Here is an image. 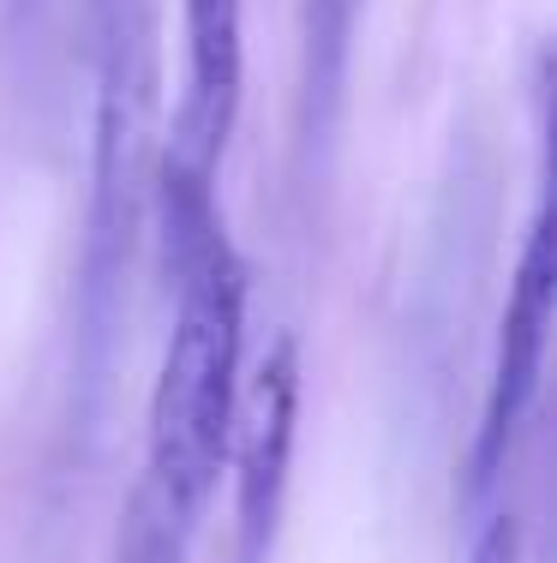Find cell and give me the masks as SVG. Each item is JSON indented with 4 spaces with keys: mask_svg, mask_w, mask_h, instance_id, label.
Masks as SVG:
<instances>
[{
    "mask_svg": "<svg viewBox=\"0 0 557 563\" xmlns=\"http://www.w3.org/2000/svg\"><path fill=\"white\" fill-rule=\"evenodd\" d=\"M552 312H557V234H552V210L539 205L534 228L522 240V258L510 276V300L498 318V354H492V378H486V408H480V432L468 450V486L474 498L498 486V474L510 467V450L522 438L527 413L539 401V378H546V347H552Z\"/></svg>",
    "mask_w": 557,
    "mask_h": 563,
    "instance_id": "3957f363",
    "label": "cell"
},
{
    "mask_svg": "<svg viewBox=\"0 0 557 563\" xmlns=\"http://www.w3.org/2000/svg\"><path fill=\"white\" fill-rule=\"evenodd\" d=\"M354 19H360V0H307V78H300V132H307V151L318 139H330V126H336Z\"/></svg>",
    "mask_w": 557,
    "mask_h": 563,
    "instance_id": "8992f818",
    "label": "cell"
},
{
    "mask_svg": "<svg viewBox=\"0 0 557 563\" xmlns=\"http://www.w3.org/2000/svg\"><path fill=\"white\" fill-rule=\"evenodd\" d=\"M294 426H300V342L276 336L270 354L252 366L234 401V540L241 563H264L282 516L288 467H294Z\"/></svg>",
    "mask_w": 557,
    "mask_h": 563,
    "instance_id": "277c9868",
    "label": "cell"
},
{
    "mask_svg": "<svg viewBox=\"0 0 557 563\" xmlns=\"http://www.w3.org/2000/svg\"><path fill=\"white\" fill-rule=\"evenodd\" d=\"M468 563H522V528H515V516H492V528L474 540Z\"/></svg>",
    "mask_w": 557,
    "mask_h": 563,
    "instance_id": "ba28073f",
    "label": "cell"
},
{
    "mask_svg": "<svg viewBox=\"0 0 557 563\" xmlns=\"http://www.w3.org/2000/svg\"><path fill=\"white\" fill-rule=\"evenodd\" d=\"M186 540H192V528H186L175 509H163L144 486H132L109 563H180L186 558Z\"/></svg>",
    "mask_w": 557,
    "mask_h": 563,
    "instance_id": "52a82bcc",
    "label": "cell"
},
{
    "mask_svg": "<svg viewBox=\"0 0 557 563\" xmlns=\"http://www.w3.org/2000/svg\"><path fill=\"white\" fill-rule=\"evenodd\" d=\"M97 24V139H90V217L78 252L73 390L78 420H97L121 347L126 271L151 205V120H156V12L151 0H90Z\"/></svg>",
    "mask_w": 557,
    "mask_h": 563,
    "instance_id": "6da1fadb",
    "label": "cell"
},
{
    "mask_svg": "<svg viewBox=\"0 0 557 563\" xmlns=\"http://www.w3.org/2000/svg\"><path fill=\"white\" fill-rule=\"evenodd\" d=\"M246 0H180L186 12V102L168 132V151L156 156V174L210 186L222 151H229L234 114L246 85V43H241Z\"/></svg>",
    "mask_w": 557,
    "mask_h": 563,
    "instance_id": "5b68a950",
    "label": "cell"
},
{
    "mask_svg": "<svg viewBox=\"0 0 557 563\" xmlns=\"http://www.w3.org/2000/svg\"><path fill=\"white\" fill-rule=\"evenodd\" d=\"M180 306L151 390V450L138 486L186 528H198L216 474L229 462L234 401H241V342H246V264L229 234H210L192 258L175 264Z\"/></svg>",
    "mask_w": 557,
    "mask_h": 563,
    "instance_id": "7a4b0ae2",
    "label": "cell"
}]
</instances>
